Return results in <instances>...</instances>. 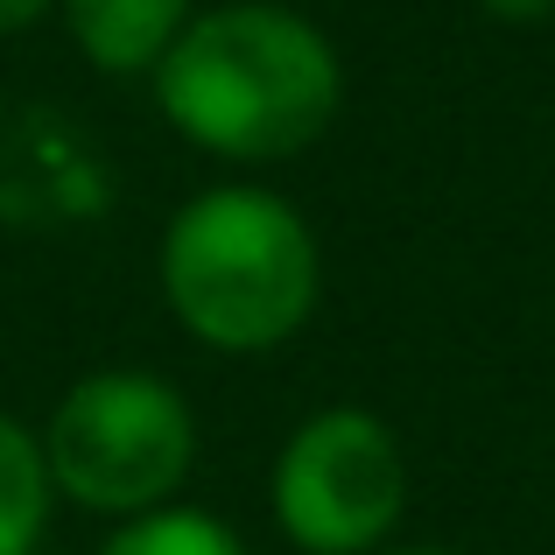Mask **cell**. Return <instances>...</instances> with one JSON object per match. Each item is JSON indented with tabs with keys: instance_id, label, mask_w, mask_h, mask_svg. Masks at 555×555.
<instances>
[{
	"instance_id": "cell-8",
	"label": "cell",
	"mask_w": 555,
	"mask_h": 555,
	"mask_svg": "<svg viewBox=\"0 0 555 555\" xmlns=\"http://www.w3.org/2000/svg\"><path fill=\"white\" fill-rule=\"evenodd\" d=\"M486 22H500V28H542L555 22V0H472Z\"/></svg>"
},
{
	"instance_id": "cell-2",
	"label": "cell",
	"mask_w": 555,
	"mask_h": 555,
	"mask_svg": "<svg viewBox=\"0 0 555 555\" xmlns=\"http://www.w3.org/2000/svg\"><path fill=\"white\" fill-rule=\"evenodd\" d=\"M155 288L183 338L218 359L282 352L324 302V246L268 183H211L155 240Z\"/></svg>"
},
{
	"instance_id": "cell-3",
	"label": "cell",
	"mask_w": 555,
	"mask_h": 555,
	"mask_svg": "<svg viewBox=\"0 0 555 555\" xmlns=\"http://www.w3.org/2000/svg\"><path fill=\"white\" fill-rule=\"evenodd\" d=\"M36 436L56 500L113 520V528L155 514V506H177L190 464H197L190 393L141 366H99L70 379Z\"/></svg>"
},
{
	"instance_id": "cell-10",
	"label": "cell",
	"mask_w": 555,
	"mask_h": 555,
	"mask_svg": "<svg viewBox=\"0 0 555 555\" xmlns=\"http://www.w3.org/2000/svg\"><path fill=\"white\" fill-rule=\"evenodd\" d=\"M379 555H464V548H443V542H401V548H379Z\"/></svg>"
},
{
	"instance_id": "cell-4",
	"label": "cell",
	"mask_w": 555,
	"mask_h": 555,
	"mask_svg": "<svg viewBox=\"0 0 555 555\" xmlns=\"http://www.w3.org/2000/svg\"><path fill=\"white\" fill-rule=\"evenodd\" d=\"M268 514L296 555H379L408 514V450L373 408H317L268 464Z\"/></svg>"
},
{
	"instance_id": "cell-6",
	"label": "cell",
	"mask_w": 555,
	"mask_h": 555,
	"mask_svg": "<svg viewBox=\"0 0 555 555\" xmlns=\"http://www.w3.org/2000/svg\"><path fill=\"white\" fill-rule=\"evenodd\" d=\"M56 514V486L42 464V436L0 408V555H36Z\"/></svg>"
},
{
	"instance_id": "cell-7",
	"label": "cell",
	"mask_w": 555,
	"mask_h": 555,
	"mask_svg": "<svg viewBox=\"0 0 555 555\" xmlns=\"http://www.w3.org/2000/svg\"><path fill=\"white\" fill-rule=\"evenodd\" d=\"M99 555H254L240 542V528L232 520H218L211 506H155V514L141 520H120V528L99 542Z\"/></svg>"
},
{
	"instance_id": "cell-1",
	"label": "cell",
	"mask_w": 555,
	"mask_h": 555,
	"mask_svg": "<svg viewBox=\"0 0 555 555\" xmlns=\"http://www.w3.org/2000/svg\"><path fill=\"white\" fill-rule=\"evenodd\" d=\"M169 134L211 163H296L345 106V56L288 0L197 8L177 50L149 70Z\"/></svg>"
},
{
	"instance_id": "cell-9",
	"label": "cell",
	"mask_w": 555,
	"mask_h": 555,
	"mask_svg": "<svg viewBox=\"0 0 555 555\" xmlns=\"http://www.w3.org/2000/svg\"><path fill=\"white\" fill-rule=\"evenodd\" d=\"M50 14H56V0H0V42L28 36V28L50 22Z\"/></svg>"
},
{
	"instance_id": "cell-5",
	"label": "cell",
	"mask_w": 555,
	"mask_h": 555,
	"mask_svg": "<svg viewBox=\"0 0 555 555\" xmlns=\"http://www.w3.org/2000/svg\"><path fill=\"white\" fill-rule=\"evenodd\" d=\"M190 14H197V0H56L70 50L99 78H149L177 50Z\"/></svg>"
}]
</instances>
